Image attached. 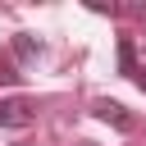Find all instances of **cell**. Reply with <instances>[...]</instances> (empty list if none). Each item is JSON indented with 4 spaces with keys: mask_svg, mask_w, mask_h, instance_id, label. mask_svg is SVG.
I'll return each instance as SVG.
<instances>
[{
    "mask_svg": "<svg viewBox=\"0 0 146 146\" xmlns=\"http://www.w3.org/2000/svg\"><path fill=\"white\" fill-rule=\"evenodd\" d=\"M14 82H18V68L9 59H0V87H14Z\"/></svg>",
    "mask_w": 146,
    "mask_h": 146,
    "instance_id": "obj_5",
    "label": "cell"
},
{
    "mask_svg": "<svg viewBox=\"0 0 146 146\" xmlns=\"http://www.w3.org/2000/svg\"><path fill=\"white\" fill-rule=\"evenodd\" d=\"M119 64H123V73H137V64H132V41H128V36L119 41Z\"/></svg>",
    "mask_w": 146,
    "mask_h": 146,
    "instance_id": "obj_3",
    "label": "cell"
},
{
    "mask_svg": "<svg viewBox=\"0 0 146 146\" xmlns=\"http://www.w3.org/2000/svg\"><path fill=\"white\" fill-rule=\"evenodd\" d=\"M14 50H18V55H36V50H41V41H32V36L23 32V36L14 41Z\"/></svg>",
    "mask_w": 146,
    "mask_h": 146,
    "instance_id": "obj_4",
    "label": "cell"
},
{
    "mask_svg": "<svg viewBox=\"0 0 146 146\" xmlns=\"http://www.w3.org/2000/svg\"><path fill=\"white\" fill-rule=\"evenodd\" d=\"M32 119H36V105L32 100H23V96L0 100V128H27Z\"/></svg>",
    "mask_w": 146,
    "mask_h": 146,
    "instance_id": "obj_1",
    "label": "cell"
},
{
    "mask_svg": "<svg viewBox=\"0 0 146 146\" xmlns=\"http://www.w3.org/2000/svg\"><path fill=\"white\" fill-rule=\"evenodd\" d=\"M132 78H137V87H141V91H146V64H141V68H137V73H132Z\"/></svg>",
    "mask_w": 146,
    "mask_h": 146,
    "instance_id": "obj_6",
    "label": "cell"
},
{
    "mask_svg": "<svg viewBox=\"0 0 146 146\" xmlns=\"http://www.w3.org/2000/svg\"><path fill=\"white\" fill-rule=\"evenodd\" d=\"M96 114H100L105 123H114V128H123V132L132 128V119L123 114V105H119V100H96Z\"/></svg>",
    "mask_w": 146,
    "mask_h": 146,
    "instance_id": "obj_2",
    "label": "cell"
}]
</instances>
